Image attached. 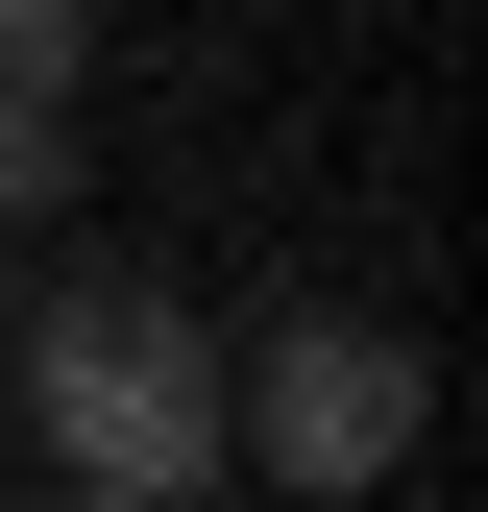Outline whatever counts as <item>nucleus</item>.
Returning <instances> with one entry per match:
<instances>
[{"label":"nucleus","mask_w":488,"mask_h":512,"mask_svg":"<svg viewBox=\"0 0 488 512\" xmlns=\"http://www.w3.org/2000/svg\"><path fill=\"white\" fill-rule=\"evenodd\" d=\"M25 415L74 439V488H196L220 464V342L171 293H49L25 317Z\"/></svg>","instance_id":"nucleus-1"},{"label":"nucleus","mask_w":488,"mask_h":512,"mask_svg":"<svg viewBox=\"0 0 488 512\" xmlns=\"http://www.w3.org/2000/svg\"><path fill=\"white\" fill-rule=\"evenodd\" d=\"M220 464H269V488H391V464H415V342L293 317L269 366H220Z\"/></svg>","instance_id":"nucleus-2"},{"label":"nucleus","mask_w":488,"mask_h":512,"mask_svg":"<svg viewBox=\"0 0 488 512\" xmlns=\"http://www.w3.org/2000/svg\"><path fill=\"white\" fill-rule=\"evenodd\" d=\"M74 49H98V0H0V98H74Z\"/></svg>","instance_id":"nucleus-3"},{"label":"nucleus","mask_w":488,"mask_h":512,"mask_svg":"<svg viewBox=\"0 0 488 512\" xmlns=\"http://www.w3.org/2000/svg\"><path fill=\"white\" fill-rule=\"evenodd\" d=\"M49 171H74V98H0V220H49Z\"/></svg>","instance_id":"nucleus-4"},{"label":"nucleus","mask_w":488,"mask_h":512,"mask_svg":"<svg viewBox=\"0 0 488 512\" xmlns=\"http://www.w3.org/2000/svg\"><path fill=\"white\" fill-rule=\"evenodd\" d=\"M74 512H171V488H74Z\"/></svg>","instance_id":"nucleus-5"}]
</instances>
